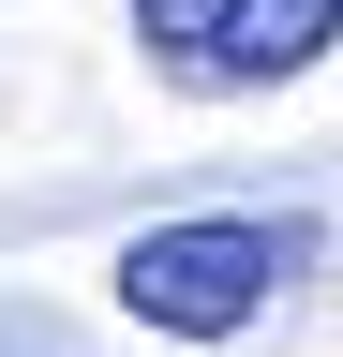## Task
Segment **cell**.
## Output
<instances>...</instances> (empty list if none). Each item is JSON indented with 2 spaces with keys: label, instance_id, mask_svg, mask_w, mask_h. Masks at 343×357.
I'll return each mask as SVG.
<instances>
[{
  "label": "cell",
  "instance_id": "cell-2",
  "mask_svg": "<svg viewBox=\"0 0 343 357\" xmlns=\"http://www.w3.org/2000/svg\"><path fill=\"white\" fill-rule=\"evenodd\" d=\"M328 30H343V0H224V30H209L194 89H269V75H298V60H314Z\"/></svg>",
  "mask_w": 343,
  "mask_h": 357
},
{
  "label": "cell",
  "instance_id": "cell-3",
  "mask_svg": "<svg viewBox=\"0 0 343 357\" xmlns=\"http://www.w3.org/2000/svg\"><path fill=\"white\" fill-rule=\"evenodd\" d=\"M135 30H149V60H164V75H194V60H209V30H224V0H135Z\"/></svg>",
  "mask_w": 343,
  "mask_h": 357
},
{
  "label": "cell",
  "instance_id": "cell-1",
  "mask_svg": "<svg viewBox=\"0 0 343 357\" xmlns=\"http://www.w3.org/2000/svg\"><path fill=\"white\" fill-rule=\"evenodd\" d=\"M298 268H314V223H254V208H224V223H149L135 253H119V312L135 328H164V342H224V328H254Z\"/></svg>",
  "mask_w": 343,
  "mask_h": 357
}]
</instances>
